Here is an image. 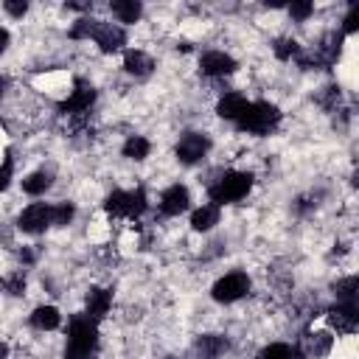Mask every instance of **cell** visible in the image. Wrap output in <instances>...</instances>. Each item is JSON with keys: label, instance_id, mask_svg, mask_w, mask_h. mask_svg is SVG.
<instances>
[{"label": "cell", "instance_id": "cell-1", "mask_svg": "<svg viewBox=\"0 0 359 359\" xmlns=\"http://www.w3.org/2000/svg\"><path fill=\"white\" fill-rule=\"evenodd\" d=\"M95 353H98V325L90 317L76 314L67 325L65 359H95Z\"/></svg>", "mask_w": 359, "mask_h": 359}, {"label": "cell", "instance_id": "cell-2", "mask_svg": "<svg viewBox=\"0 0 359 359\" xmlns=\"http://www.w3.org/2000/svg\"><path fill=\"white\" fill-rule=\"evenodd\" d=\"M280 121V109L269 101H250L247 109L238 115L236 126L247 135H266L269 129H275Z\"/></svg>", "mask_w": 359, "mask_h": 359}, {"label": "cell", "instance_id": "cell-3", "mask_svg": "<svg viewBox=\"0 0 359 359\" xmlns=\"http://www.w3.org/2000/svg\"><path fill=\"white\" fill-rule=\"evenodd\" d=\"M252 188V174L250 171H224L210 188L208 196L213 205H227V202H238L250 194Z\"/></svg>", "mask_w": 359, "mask_h": 359}, {"label": "cell", "instance_id": "cell-4", "mask_svg": "<svg viewBox=\"0 0 359 359\" xmlns=\"http://www.w3.org/2000/svg\"><path fill=\"white\" fill-rule=\"evenodd\" d=\"M104 210L109 216H126V219H135L146 210V191L143 188H135V191H112L104 202Z\"/></svg>", "mask_w": 359, "mask_h": 359}, {"label": "cell", "instance_id": "cell-5", "mask_svg": "<svg viewBox=\"0 0 359 359\" xmlns=\"http://www.w3.org/2000/svg\"><path fill=\"white\" fill-rule=\"evenodd\" d=\"M247 292H250V278H247V272H230V275L219 278V280L213 283V289H210V294H213L216 303H236V300H241Z\"/></svg>", "mask_w": 359, "mask_h": 359}, {"label": "cell", "instance_id": "cell-6", "mask_svg": "<svg viewBox=\"0 0 359 359\" xmlns=\"http://www.w3.org/2000/svg\"><path fill=\"white\" fill-rule=\"evenodd\" d=\"M208 149H210V137L205 132H185L180 137V143H177L174 151H177V160L180 163L194 165V163H199L208 154Z\"/></svg>", "mask_w": 359, "mask_h": 359}, {"label": "cell", "instance_id": "cell-7", "mask_svg": "<svg viewBox=\"0 0 359 359\" xmlns=\"http://www.w3.org/2000/svg\"><path fill=\"white\" fill-rule=\"evenodd\" d=\"M17 227L28 236H36L42 233L45 227H50V205L45 202H36V205H28L20 216H17Z\"/></svg>", "mask_w": 359, "mask_h": 359}, {"label": "cell", "instance_id": "cell-8", "mask_svg": "<svg viewBox=\"0 0 359 359\" xmlns=\"http://www.w3.org/2000/svg\"><path fill=\"white\" fill-rule=\"evenodd\" d=\"M93 39H95V45H98L104 53H115V50H121V48L126 45V34H123V28L115 25V22H101V20L95 22Z\"/></svg>", "mask_w": 359, "mask_h": 359}, {"label": "cell", "instance_id": "cell-9", "mask_svg": "<svg viewBox=\"0 0 359 359\" xmlns=\"http://www.w3.org/2000/svg\"><path fill=\"white\" fill-rule=\"evenodd\" d=\"M93 101H95V90H93V84H87L84 79H76V87H73L70 98L62 101L59 109H62L65 115H79V112H87V109L93 107Z\"/></svg>", "mask_w": 359, "mask_h": 359}, {"label": "cell", "instance_id": "cell-10", "mask_svg": "<svg viewBox=\"0 0 359 359\" xmlns=\"http://www.w3.org/2000/svg\"><path fill=\"white\" fill-rule=\"evenodd\" d=\"M188 205H191V194L180 182L177 185H168L160 194V213H165V216H180L182 210H188Z\"/></svg>", "mask_w": 359, "mask_h": 359}, {"label": "cell", "instance_id": "cell-11", "mask_svg": "<svg viewBox=\"0 0 359 359\" xmlns=\"http://www.w3.org/2000/svg\"><path fill=\"white\" fill-rule=\"evenodd\" d=\"M328 323L339 334H353L356 325H359V309H356V303H337L334 309H328Z\"/></svg>", "mask_w": 359, "mask_h": 359}, {"label": "cell", "instance_id": "cell-12", "mask_svg": "<svg viewBox=\"0 0 359 359\" xmlns=\"http://www.w3.org/2000/svg\"><path fill=\"white\" fill-rule=\"evenodd\" d=\"M199 70H202L205 76H213V79L230 76V73L236 70V59L227 56L224 50H208V53H202V59H199Z\"/></svg>", "mask_w": 359, "mask_h": 359}, {"label": "cell", "instance_id": "cell-13", "mask_svg": "<svg viewBox=\"0 0 359 359\" xmlns=\"http://www.w3.org/2000/svg\"><path fill=\"white\" fill-rule=\"evenodd\" d=\"M109 306H112V294H109L107 289L93 286V289L87 292V300H84V317H90L93 323H98V320L107 317Z\"/></svg>", "mask_w": 359, "mask_h": 359}, {"label": "cell", "instance_id": "cell-14", "mask_svg": "<svg viewBox=\"0 0 359 359\" xmlns=\"http://www.w3.org/2000/svg\"><path fill=\"white\" fill-rule=\"evenodd\" d=\"M300 345H303V348H300V353H303L306 359H323V356L331 351L334 337H331L328 331H314V334H306Z\"/></svg>", "mask_w": 359, "mask_h": 359}, {"label": "cell", "instance_id": "cell-15", "mask_svg": "<svg viewBox=\"0 0 359 359\" xmlns=\"http://www.w3.org/2000/svg\"><path fill=\"white\" fill-rule=\"evenodd\" d=\"M123 70L129 76H137V79H146L151 70H154V59L146 53V50H126L123 53Z\"/></svg>", "mask_w": 359, "mask_h": 359}, {"label": "cell", "instance_id": "cell-16", "mask_svg": "<svg viewBox=\"0 0 359 359\" xmlns=\"http://www.w3.org/2000/svg\"><path fill=\"white\" fill-rule=\"evenodd\" d=\"M194 351L199 359H219L222 353H227V339L219 334H202V337H196Z\"/></svg>", "mask_w": 359, "mask_h": 359}, {"label": "cell", "instance_id": "cell-17", "mask_svg": "<svg viewBox=\"0 0 359 359\" xmlns=\"http://www.w3.org/2000/svg\"><path fill=\"white\" fill-rule=\"evenodd\" d=\"M247 98L241 95V93H224L222 98H219V104H216V112H219V118H224V121H238V115L247 109Z\"/></svg>", "mask_w": 359, "mask_h": 359}, {"label": "cell", "instance_id": "cell-18", "mask_svg": "<svg viewBox=\"0 0 359 359\" xmlns=\"http://www.w3.org/2000/svg\"><path fill=\"white\" fill-rule=\"evenodd\" d=\"M28 323H31L34 328H39V331H53V328H59L62 314H59L56 306H36V309L31 311Z\"/></svg>", "mask_w": 359, "mask_h": 359}, {"label": "cell", "instance_id": "cell-19", "mask_svg": "<svg viewBox=\"0 0 359 359\" xmlns=\"http://www.w3.org/2000/svg\"><path fill=\"white\" fill-rule=\"evenodd\" d=\"M213 224H219V205H202V208H196L194 210V216H191V227L194 230H199V233H205V230H210Z\"/></svg>", "mask_w": 359, "mask_h": 359}, {"label": "cell", "instance_id": "cell-20", "mask_svg": "<svg viewBox=\"0 0 359 359\" xmlns=\"http://www.w3.org/2000/svg\"><path fill=\"white\" fill-rule=\"evenodd\" d=\"M109 8H112V14H115L121 22H137L140 14H143V6H140L137 0H115Z\"/></svg>", "mask_w": 359, "mask_h": 359}, {"label": "cell", "instance_id": "cell-21", "mask_svg": "<svg viewBox=\"0 0 359 359\" xmlns=\"http://www.w3.org/2000/svg\"><path fill=\"white\" fill-rule=\"evenodd\" d=\"M50 182H53L50 171H34V174H28L22 180V191L31 194V196H39V194H45L50 188Z\"/></svg>", "mask_w": 359, "mask_h": 359}, {"label": "cell", "instance_id": "cell-22", "mask_svg": "<svg viewBox=\"0 0 359 359\" xmlns=\"http://www.w3.org/2000/svg\"><path fill=\"white\" fill-rule=\"evenodd\" d=\"M356 289H359V278H356V275H348V278L337 280V283H334L337 303H356Z\"/></svg>", "mask_w": 359, "mask_h": 359}, {"label": "cell", "instance_id": "cell-23", "mask_svg": "<svg viewBox=\"0 0 359 359\" xmlns=\"http://www.w3.org/2000/svg\"><path fill=\"white\" fill-rule=\"evenodd\" d=\"M149 151H151V143L146 137H140V135H132L123 143V157H129V160H146Z\"/></svg>", "mask_w": 359, "mask_h": 359}, {"label": "cell", "instance_id": "cell-24", "mask_svg": "<svg viewBox=\"0 0 359 359\" xmlns=\"http://www.w3.org/2000/svg\"><path fill=\"white\" fill-rule=\"evenodd\" d=\"M294 356H297V348H292L289 342H272L258 353V359H294Z\"/></svg>", "mask_w": 359, "mask_h": 359}, {"label": "cell", "instance_id": "cell-25", "mask_svg": "<svg viewBox=\"0 0 359 359\" xmlns=\"http://www.w3.org/2000/svg\"><path fill=\"white\" fill-rule=\"evenodd\" d=\"M73 216H76V208H73L70 202H59V205H50V224H56V227H65V224H70V222H73Z\"/></svg>", "mask_w": 359, "mask_h": 359}, {"label": "cell", "instance_id": "cell-26", "mask_svg": "<svg viewBox=\"0 0 359 359\" xmlns=\"http://www.w3.org/2000/svg\"><path fill=\"white\" fill-rule=\"evenodd\" d=\"M95 22H98V20H90V17L76 20V25L70 28V39H90L93 31H95Z\"/></svg>", "mask_w": 359, "mask_h": 359}, {"label": "cell", "instance_id": "cell-27", "mask_svg": "<svg viewBox=\"0 0 359 359\" xmlns=\"http://www.w3.org/2000/svg\"><path fill=\"white\" fill-rule=\"evenodd\" d=\"M275 56L278 59H292V56H300V45L294 42V39H278V45H275Z\"/></svg>", "mask_w": 359, "mask_h": 359}, {"label": "cell", "instance_id": "cell-28", "mask_svg": "<svg viewBox=\"0 0 359 359\" xmlns=\"http://www.w3.org/2000/svg\"><path fill=\"white\" fill-rule=\"evenodd\" d=\"M11 174H14V160H11V151H6V160L0 163V194L8 188Z\"/></svg>", "mask_w": 359, "mask_h": 359}, {"label": "cell", "instance_id": "cell-29", "mask_svg": "<svg viewBox=\"0 0 359 359\" xmlns=\"http://www.w3.org/2000/svg\"><path fill=\"white\" fill-rule=\"evenodd\" d=\"M356 28H359V17H356V6H351L348 14H345V22H342V31L339 34L345 36V34H353Z\"/></svg>", "mask_w": 359, "mask_h": 359}, {"label": "cell", "instance_id": "cell-30", "mask_svg": "<svg viewBox=\"0 0 359 359\" xmlns=\"http://www.w3.org/2000/svg\"><path fill=\"white\" fill-rule=\"evenodd\" d=\"M311 11H314L311 3H292V6H289V14H292L294 20H306V17H311Z\"/></svg>", "mask_w": 359, "mask_h": 359}, {"label": "cell", "instance_id": "cell-31", "mask_svg": "<svg viewBox=\"0 0 359 359\" xmlns=\"http://www.w3.org/2000/svg\"><path fill=\"white\" fill-rule=\"evenodd\" d=\"M6 286H8V292H11V294H22V289H25V278H22V272L11 275V278L6 280Z\"/></svg>", "mask_w": 359, "mask_h": 359}, {"label": "cell", "instance_id": "cell-32", "mask_svg": "<svg viewBox=\"0 0 359 359\" xmlns=\"http://www.w3.org/2000/svg\"><path fill=\"white\" fill-rule=\"evenodd\" d=\"M3 8H6L11 17H25V11H28V3H14V0H8V3H3Z\"/></svg>", "mask_w": 359, "mask_h": 359}, {"label": "cell", "instance_id": "cell-33", "mask_svg": "<svg viewBox=\"0 0 359 359\" xmlns=\"http://www.w3.org/2000/svg\"><path fill=\"white\" fill-rule=\"evenodd\" d=\"M8 42H11V36H8V31H6V28H0V53H6V48H8Z\"/></svg>", "mask_w": 359, "mask_h": 359}, {"label": "cell", "instance_id": "cell-34", "mask_svg": "<svg viewBox=\"0 0 359 359\" xmlns=\"http://www.w3.org/2000/svg\"><path fill=\"white\" fill-rule=\"evenodd\" d=\"M6 87H8V79H6V76H0V95L6 93Z\"/></svg>", "mask_w": 359, "mask_h": 359}, {"label": "cell", "instance_id": "cell-35", "mask_svg": "<svg viewBox=\"0 0 359 359\" xmlns=\"http://www.w3.org/2000/svg\"><path fill=\"white\" fill-rule=\"evenodd\" d=\"M8 356V345L6 342H0V359H6Z\"/></svg>", "mask_w": 359, "mask_h": 359}, {"label": "cell", "instance_id": "cell-36", "mask_svg": "<svg viewBox=\"0 0 359 359\" xmlns=\"http://www.w3.org/2000/svg\"><path fill=\"white\" fill-rule=\"evenodd\" d=\"M165 359H177V356H165Z\"/></svg>", "mask_w": 359, "mask_h": 359}]
</instances>
